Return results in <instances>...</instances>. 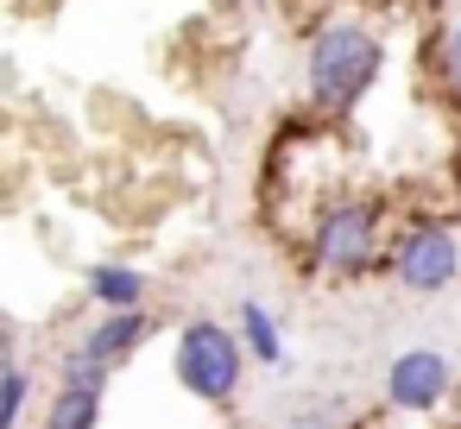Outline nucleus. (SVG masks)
Wrapping results in <instances>:
<instances>
[{
	"instance_id": "obj_12",
	"label": "nucleus",
	"mask_w": 461,
	"mask_h": 429,
	"mask_svg": "<svg viewBox=\"0 0 461 429\" xmlns=\"http://www.w3.org/2000/svg\"><path fill=\"white\" fill-rule=\"evenodd\" d=\"M436 70H442L448 89H461V20L442 26V39H436Z\"/></svg>"
},
{
	"instance_id": "obj_4",
	"label": "nucleus",
	"mask_w": 461,
	"mask_h": 429,
	"mask_svg": "<svg viewBox=\"0 0 461 429\" xmlns=\"http://www.w3.org/2000/svg\"><path fill=\"white\" fill-rule=\"evenodd\" d=\"M171 366H177V385H184L190 398H203V404H215V410H234L240 379H247V347H240V335H234L228 322L190 316V322L177 328Z\"/></svg>"
},
{
	"instance_id": "obj_9",
	"label": "nucleus",
	"mask_w": 461,
	"mask_h": 429,
	"mask_svg": "<svg viewBox=\"0 0 461 429\" xmlns=\"http://www.w3.org/2000/svg\"><path fill=\"white\" fill-rule=\"evenodd\" d=\"M102 410H108V391L58 385L51 404H45V429H102Z\"/></svg>"
},
{
	"instance_id": "obj_2",
	"label": "nucleus",
	"mask_w": 461,
	"mask_h": 429,
	"mask_svg": "<svg viewBox=\"0 0 461 429\" xmlns=\"http://www.w3.org/2000/svg\"><path fill=\"white\" fill-rule=\"evenodd\" d=\"M385 202L379 196H335L316 221H310V240H303V272L329 278V284H354L366 272L385 265Z\"/></svg>"
},
{
	"instance_id": "obj_10",
	"label": "nucleus",
	"mask_w": 461,
	"mask_h": 429,
	"mask_svg": "<svg viewBox=\"0 0 461 429\" xmlns=\"http://www.w3.org/2000/svg\"><path fill=\"white\" fill-rule=\"evenodd\" d=\"M58 385H89V391H108V385H114V366H108V360H95L89 347H64V360H58Z\"/></svg>"
},
{
	"instance_id": "obj_5",
	"label": "nucleus",
	"mask_w": 461,
	"mask_h": 429,
	"mask_svg": "<svg viewBox=\"0 0 461 429\" xmlns=\"http://www.w3.org/2000/svg\"><path fill=\"white\" fill-rule=\"evenodd\" d=\"M448 391H455V366H448V353H436V347H404V353L385 366V404L404 410V416L436 410Z\"/></svg>"
},
{
	"instance_id": "obj_13",
	"label": "nucleus",
	"mask_w": 461,
	"mask_h": 429,
	"mask_svg": "<svg viewBox=\"0 0 461 429\" xmlns=\"http://www.w3.org/2000/svg\"><path fill=\"white\" fill-rule=\"evenodd\" d=\"M7 366H20V335L0 328V372H7Z\"/></svg>"
},
{
	"instance_id": "obj_1",
	"label": "nucleus",
	"mask_w": 461,
	"mask_h": 429,
	"mask_svg": "<svg viewBox=\"0 0 461 429\" xmlns=\"http://www.w3.org/2000/svg\"><path fill=\"white\" fill-rule=\"evenodd\" d=\"M385 70V39L373 20H360L354 7L329 13L310 26V45H303V102L316 121H348L373 83Z\"/></svg>"
},
{
	"instance_id": "obj_11",
	"label": "nucleus",
	"mask_w": 461,
	"mask_h": 429,
	"mask_svg": "<svg viewBox=\"0 0 461 429\" xmlns=\"http://www.w3.org/2000/svg\"><path fill=\"white\" fill-rule=\"evenodd\" d=\"M26 404H32V372L26 366H7V372H0V429H20Z\"/></svg>"
},
{
	"instance_id": "obj_3",
	"label": "nucleus",
	"mask_w": 461,
	"mask_h": 429,
	"mask_svg": "<svg viewBox=\"0 0 461 429\" xmlns=\"http://www.w3.org/2000/svg\"><path fill=\"white\" fill-rule=\"evenodd\" d=\"M398 290L411 297H436L461 278V234L442 215H404L385 234V265H379Z\"/></svg>"
},
{
	"instance_id": "obj_14",
	"label": "nucleus",
	"mask_w": 461,
	"mask_h": 429,
	"mask_svg": "<svg viewBox=\"0 0 461 429\" xmlns=\"http://www.w3.org/2000/svg\"><path fill=\"white\" fill-rule=\"evenodd\" d=\"M234 429H240V423H234Z\"/></svg>"
},
{
	"instance_id": "obj_6",
	"label": "nucleus",
	"mask_w": 461,
	"mask_h": 429,
	"mask_svg": "<svg viewBox=\"0 0 461 429\" xmlns=\"http://www.w3.org/2000/svg\"><path fill=\"white\" fill-rule=\"evenodd\" d=\"M152 335H158V316L140 303V309H102V316H95V328H89L77 347H89L95 360H108V366L121 372V366H127Z\"/></svg>"
},
{
	"instance_id": "obj_8",
	"label": "nucleus",
	"mask_w": 461,
	"mask_h": 429,
	"mask_svg": "<svg viewBox=\"0 0 461 429\" xmlns=\"http://www.w3.org/2000/svg\"><path fill=\"white\" fill-rule=\"evenodd\" d=\"M234 335H240V347L253 353V366H266V372H278L285 366V335H278V322H272V309L266 303H240V316H234Z\"/></svg>"
},
{
	"instance_id": "obj_7",
	"label": "nucleus",
	"mask_w": 461,
	"mask_h": 429,
	"mask_svg": "<svg viewBox=\"0 0 461 429\" xmlns=\"http://www.w3.org/2000/svg\"><path fill=\"white\" fill-rule=\"evenodd\" d=\"M146 290H152V278H146L140 265H121V259L89 265V303H95V309H140Z\"/></svg>"
}]
</instances>
